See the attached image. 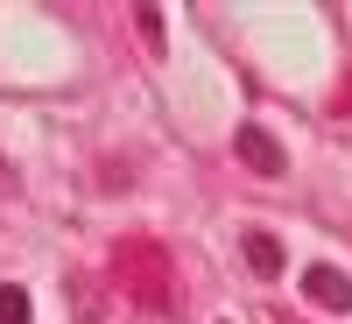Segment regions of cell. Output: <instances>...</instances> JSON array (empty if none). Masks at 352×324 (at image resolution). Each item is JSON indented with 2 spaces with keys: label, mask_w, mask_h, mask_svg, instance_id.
<instances>
[{
  "label": "cell",
  "mask_w": 352,
  "mask_h": 324,
  "mask_svg": "<svg viewBox=\"0 0 352 324\" xmlns=\"http://www.w3.org/2000/svg\"><path fill=\"white\" fill-rule=\"evenodd\" d=\"M106 275H113V289H120L134 310H148V317H169L176 310V261L155 240H120L113 261H106Z\"/></svg>",
  "instance_id": "1"
},
{
  "label": "cell",
  "mask_w": 352,
  "mask_h": 324,
  "mask_svg": "<svg viewBox=\"0 0 352 324\" xmlns=\"http://www.w3.org/2000/svg\"><path fill=\"white\" fill-rule=\"evenodd\" d=\"M303 296L317 310H352V275H338L331 261H310V268H303Z\"/></svg>",
  "instance_id": "2"
},
{
  "label": "cell",
  "mask_w": 352,
  "mask_h": 324,
  "mask_svg": "<svg viewBox=\"0 0 352 324\" xmlns=\"http://www.w3.org/2000/svg\"><path fill=\"white\" fill-rule=\"evenodd\" d=\"M232 149H240V162H247L254 176H282V169H289L282 141H275L268 127H240V134H232Z\"/></svg>",
  "instance_id": "3"
},
{
  "label": "cell",
  "mask_w": 352,
  "mask_h": 324,
  "mask_svg": "<svg viewBox=\"0 0 352 324\" xmlns=\"http://www.w3.org/2000/svg\"><path fill=\"white\" fill-rule=\"evenodd\" d=\"M240 254H247V268H254L261 282H275V275L289 268V247L275 240V233H261V226H254V233H247V240H240Z\"/></svg>",
  "instance_id": "4"
},
{
  "label": "cell",
  "mask_w": 352,
  "mask_h": 324,
  "mask_svg": "<svg viewBox=\"0 0 352 324\" xmlns=\"http://www.w3.org/2000/svg\"><path fill=\"white\" fill-rule=\"evenodd\" d=\"M134 28H141V43H148L155 56L169 50V28H162V8H134Z\"/></svg>",
  "instance_id": "5"
},
{
  "label": "cell",
  "mask_w": 352,
  "mask_h": 324,
  "mask_svg": "<svg viewBox=\"0 0 352 324\" xmlns=\"http://www.w3.org/2000/svg\"><path fill=\"white\" fill-rule=\"evenodd\" d=\"M36 310H28V289H14V282H0V324H28Z\"/></svg>",
  "instance_id": "6"
},
{
  "label": "cell",
  "mask_w": 352,
  "mask_h": 324,
  "mask_svg": "<svg viewBox=\"0 0 352 324\" xmlns=\"http://www.w3.org/2000/svg\"><path fill=\"white\" fill-rule=\"evenodd\" d=\"M0 184H8V169H0Z\"/></svg>",
  "instance_id": "7"
},
{
  "label": "cell",
  "mask_w": 352,
  "mask_h": 324,
  "mask_svg": "<svg viewBox=\"0 0 352 324\" xmlns=\"http://www.w3.org/2000/svg\"><path fill=\"white\" fill-rule=\"evenodd\" d=\"M282 324H296V317H282Z\"/></svg>",
  "instance_id": "8"
}]
</instances>
